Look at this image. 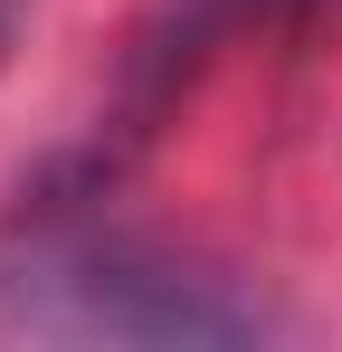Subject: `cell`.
<instances>
[{"label": "cell", "instance_id": "cell-1", "mask_svg": "<svg viewBox=\"0 0 342 352\" xmlns=\"http://www.w3.org/2000/svg\"><path fill=\"white\" fill-rule=\"evenodd\" d=\"M0 333L29 343H257L276 333L266 305L190 276L95 219H29L0 257Z\"/></svg>", "mask_w": 342, "mask_h": 352}, {"label": "cell", "instance_id": "cell-2", "mask_svg": "<svg viewBox=\"0 0 342 352\" xmlns=\"http://www.w3.org/2000/svg\"><path fill=\"white\" fill-rule=\"evenodd\" d=\"M19 29H29V0H0V67H10V48H19Z\"/></svg>", "mask_w": 342, "mask_h": 352}]
</instances>
